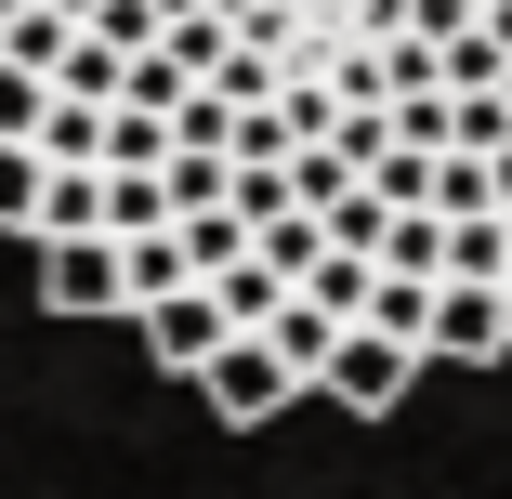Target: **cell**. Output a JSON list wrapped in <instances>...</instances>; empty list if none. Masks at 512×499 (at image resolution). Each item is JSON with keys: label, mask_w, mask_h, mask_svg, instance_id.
Returning a JSON list of instances; mask_svg holds the SVG:
<instances>
[{"label": "cell", "mask_w": 512, "mask_h": 499, "mask_svg": "<svg viewBox=\"0 0 512 499\" xmlns=\"http://www.w3.org/2000/svg\"><path fill=\"white\" fill-rule=\"evenodd\" d=\"M407 381H421V342L381 329V316H355V329L329 342V368H316V394H329V408H355V421H394Z\"/></svg>", "instance_id": "obj_1"}, {"label": "cell", "mask_w": 512, "mask_h": 499, "mask_svg": "<svg viewBox=\"0 0 512 499\" xmlns=\"http://www.w3.org/2000/svg\"><path fill=\"white\" fill-rule=\"evenodd\" d=\"M197 394H211V421H276L289 394H302V368H289L276 329H224L211 368H197Z\"/></svg>", "instance_id": "obj_2"}, {"label": "cell", "mask_w": 512, "mask_h": 499, "mask_svg": "<svg viewBox=\"0 0 512 499\" xmlns=\"http://www.w3.org/2000/svg\"><path fill=\"white\" fill-rule=\"evenodd\" d=\"M40 303H53V316H132L119 237H40Z\"/></svg>", "instance_id": "obj_3"}, {"label": "cell", "mask_w": 512, "mask_h": 499, "mask_svg": "<svg viewBox=\"0 0 512 499\" xmlns=\"http://www.w3.org/2000/svg\"><path fill=\"white\" fill-rule=\"evenodd\" d=\"M434 355H460V368H499L512 355V303H499V276H434V329H421Z\"/></svg>", "instance_id": "obj_4"}, {"label": "cell", "mask_w": 512, "mask_h": 499, "mask_svg": "<svg viewBox=\"0 0 512 499\" xmlns=\"http://www.w3.org/2000/svg\"><path fill=\"white\" fill-rule=\"evenodd\" d=\"M132 329H145V355H158V368H184V381H197V368H211V342H224L237 316L211 303V276H184V289H158Z\"/></svg>", "instance_id": "obj_5"}, {"label": "cell", "mask_w": 512, "mask_h": 499, "mask_svg": "<svg viewBox=\"0 0 512 499\" xmlns=\"http://www.w3.org/2000/svg\"><path fill=\"white\" fill-rule=\"evenodd\" d=\"M27 237H106V158H53L40 224H27Z\"/></svg>", "instance_id": "obj_6"}, {"label": "cell", "mask_w": 512, "mask_h": 499, "mask_svg": "<svg viewBox=\"0 0 512 499\" xmlns=\"http://www.w3.org/2000/svg\"><path fill=\"white\" fill-rule=\"evenodd\" d=\"M171 158H184L171 106H145V92H119V106H106V171H171Z\"/></svg>", "instance_id": "obj_7"}, {"label": "cell", "mask_w": 512, "mask_h": 499, "mask_svg": "<svg viewBox=\"0 0 512 499\" xmlns=\"http://www.w3.org/2000/svg\"><path fill=\"white\" fill-rule=\"evenodd\" d=\"M342 329H355V316H329L316 289H289V303H276V342H289V368H302V381L329 368V342H342Z\"/></svg>", "instance_id": "obj_8"}, {"label": "cell", "mask_w": 512, "mask_h": 499, "mask_svg": "<svg viewBox=\"0 0 512 499\" xmlns=\"http://www.w3.org/2000/svg\"><path fill=\"white\" fill-rule=\"evenodd\" d=\"M40 184H53L40 132H0V224H40Z\"/></svg>", "instance_id": "obj_9"}, {"label": "cell", "mask_w": 512, "mask_h": 499, "mask_svg": "<svg viewBox=\"0 0 512 499\" xmlns=\"http://www.w3.org/2000/svg\"><path fill=\"white\" fill-rule=\"evenodd\" d=\"M434 158H447V145H407V132H394V145L368 158V184L394 197V211H434Z\"/></svg>", "instance_id": "obj_10"}, {"label": "cell", "mask_w": 512, "mask_h": 499, "mask_svg": "<svg viewBox=\"0 0 512 499\" xmlns=\"http://www.w3.org/2000/svg\"><path fill=\"white\" fill-rule=\"evenodd\" d=\"M171 224V171H106V237H145Z\"/></svg>", "instance_id": "obj_11"}, {"label": "cell", "mask_w": 512, "mask_h": 499, "mask_svg": "<svg viewBox=\"0 0 512 499\" xmlns=\"http://www.w3.org/2000/svg\"><path fill=\"white\" fill-rule=\"evenodd\" d=\"M66 40H79V14H66V0H27V14H14V27H0V53H27L40 79L66 66Z\"/></svg>", "instance_id": "obj_12"}, {"label": "cell", "mask_w": 512, "mask_h": 499, "mask_svg": "<svg viewBox=\"0 0 512 499\" xmlns=\"http://www.w3.org/2000/svg\"><path fill=\"white\" fill-rule=\"evenodd\" d=\"M447 145H473V158L512 145V92H499V79H486V92H447Z\"/></svg>", "instance_id": "obj_13"}, {"label": "cell", "mask_w": 512, "mask_h": 499, "mask_svg": "<svg viewBox=\"0 0 512 499\" xmlns=\"http://www.w3.org/2000/svg\"><path fill=\"white\" fill-rule=\"evenodd\" d=\"M368 316L421 342V329H434V276H407V263H381V289H368ZM421 355H434V342H421Z\"/></svg>", "instance_id": "obj_14"}, {"label": "cell", "mask_w": 512, "mask_h": 499, "mask_svg": "<svg viewBox=\"0 0 512 499\" xmlns=\"http://www.w3.org/2000/svg\"><path fill=\"white\" fill-rule=\"evenodd\" d=\"M355 184H368V171H355V158H342L329 132H316V145L289 158V197H302V211H329V197H355Z\"/></svg>", "instance_id": "obj_15"}, {"label": "cell", "mask_w": 512, "mask_h": 499, "mask_svg": "<svg viewBox=\"0 0 512 499\" xmlns=\"http://www.w3.org/2000/svg\"><path fill=\"white\" fill-rule=\"evenodd\" d=\"M40 158H106V106H92V92H53V119H40Z\"/></svg>", "instance_id": "obj_16"}, {"label": "cell", "mask_w": 512, "mask_h": 499, "mask_svg": "<svg viewBox=\"0 0 512 499\" xmlns=\"http://www.w3.org/2000/svg\"><path fill=\"white\" fill-rule=\"evenodd\" d=\"M40 119H53V79L27 53H0V132H40Z\"/></svg>", "instance_id": "obj_17"}, {"label": "cell", "mask_w": 512, "mask_h": 499, "mask_svg": "<svg viewBox=\"0 0 512 499\" xmlns=\"http://www.w3.org/2000/svg\"><path fill=\"white\" fill-rule=\"evenodd\" d=\"M486 79H512V53H499L486 27H460V40H447V92H486Z\"/></svg>", "instance_id": "obj_18"}, {"label": "cell", "mask_w": 512, "mask_h": 499, "mask_svg": "<svg viewBox=\"0 0 512 499\" xmlns=\"http://www.w3.org/2000/svg\"><path fill=\"white\" fill-rule=\"evenodd\" d=\"M329 145H342V158H355V171H368V158H381V145H394V106H342V119H329Z\"/></svg>", "instance_id": "obj_19"}, {"label": "cell", "mask_w": 512, "mask_h": 499, "mask_svg": "<svg viewBox=\"0 0 512 499\" xmlns=\"http://www.w3.org/2000/svg\"><path fill=\"white\" fill-rule=\"evenodd\" d=\"M486 171H499V211H512V145H499V158H486Z\"/></svg>", "instance_id": "obj_20"}, {"label": "cell", "mask_w": 512, "mask_h": 499, "mask_svg": "<svg viewBox=\"0 0 512 499\" xmlns=\"http://www.w3.org/2000/svg\"><path fill=\"white\" fill-rule=\"evenodd\" d=\"M66 14H79V27H92V14H106V0H66Z\"/></svg>", "instance_id": "obj_21"}, {"label": "cell", "mask_w": 512, "mask_h": 499, "mask_svg": "<svg viewBox=\"0 0 512 499\" xmlns=\"http://www.w3.org/2000/svg\"><path fill=\"white\" fill-rule=\"evenodd\" d=\"M14 14H27V0H0V27H14Z\"/></svg>", "instance_id": "obj_22"}, {"label": "cell", "mask_w": 512, "mask_h": 499, "mask_svg": "<svg viewBox=\"0 0 512 499\" xmlns=\"http://www.w3.org/2000/svg\"><path fill=\"white\" fill-rule=\"evenodd\" d=\"M499 303H512V276H499Z\"/></svg>", "instance_id": "obj_23"}]
</instances>
